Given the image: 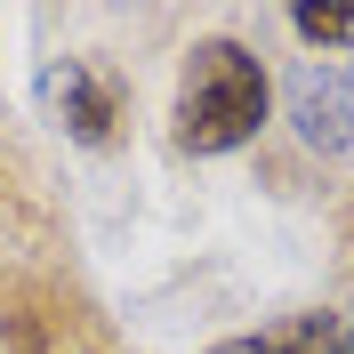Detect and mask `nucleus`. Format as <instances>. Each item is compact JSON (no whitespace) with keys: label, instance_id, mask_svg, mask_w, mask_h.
<instances>
[{"label":"nucleus","instance_id":"obj_1","mask_svg":"<svg viewBox=\"0 0 354 354\" xmlns=\"http://www.w3.org/2000/svg\"><path fill=\"white\" fill-rule=\"evenodd\" d=\"M266 113H274V73L258 65L250 41L209 32V41L185 48V65H177V105H169L177 153H194V161L242 153L250 137L266 129Z\"/></svg>","mask_w":354,"mask_h":354},{"label":"nucleus","instance_id":"obj_2","mask_svg":"<svg viewBox=\"0 0 354 354\" xmlns=\"http://www.w3.org/2000/svg\"><path fill=\"white\" fill-rule=\"evenodd\" d=\"M41 97H48V113H57V129H65L73 145H88V153L121 145L129 88H121L113 65H97V57H57V65L41 73Z\"/></svg>","mask_w":354,"mask_h":354},{"label":"nucleus","instance_id":"obj_3","mask_svg":"<svg viewBox=\"0 0 354 354\" xmlns=\"http://www.w3.org/2000/svg\"><path fill=\"white\" fill-rule=\"evenodd\" d=\"M290 129L314 153H346L354 145V73L338 57H306L290 81Z\"/></svg>","mask_w":354,"mask_h":354},{"label":"nucleus","instance_id":"obj_4","mask_svg":"<svg viewBox=\"0 0 354 354\" xmlns=\"http://www.w3.org/2000/svg\"><path fill=\"white\" fill-rule=\"evenodd\" d=\"M209 354H346V314H338V306H314V314H282V322H266V330L218 338Z\"/></svg>","mask_w":354,"mask_h":354},{"label":"nucleus","instance_id":"obj_5","mask_svg":"<svg viewBox=\"0 0 354 354\" xmlns=\"http://www.w3.org/2000/svg\"><path fill=\"white\" fill-rule=\"evenodd\" d=\"M65 314H48V298H17V306L0 314V354H65Z\"/></svg>","mask_w":354,"mask_h":354},{"label":"nucleus","instance_id":"obj_6","mask_svg":"<svg viewBox=\"0 0 354 354\" xmlns=\"http://www.w3.org/2000/svg\"><path fill=\"white\" fill-rule=\"evenodd\" d=\"M290 32H298L314 57H338V48H354V0H330V8H322V0H298V8H290Z\"/></svg>","mask_w":354,"mask_h":354},{"label":"nucleus","instance_id":"obj_7","mask_svg":"<svg viewBox=\"0 0 354 354\" xmlns=\"http://www.w3.org/2000/svg\"><path fill=\"white\" fill-rule=\"evenodd\" d=\"M346 354H354V306H346Z\"/></svg>","mask_w":354,"mask_h":354}]
</instances>
